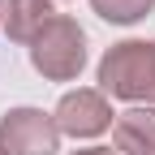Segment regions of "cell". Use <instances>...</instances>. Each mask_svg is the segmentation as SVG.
<instances>
[{
	"label": "cell",
	"instance_id": "obj_1",
	"mask_svg": "<svg viewBox=\"0 0 155 155\" xmlns=\"http://www.w3.org/2000/svg\"><path fill=\"white\" fill-rule=\"evenodd\" d=\"M99 91L134 108H155V39H121L99 61Z\"/></svg>",
	"mask_w": 155,
	"mask_h": 155
},
{
	"label": "cell",
	"instance_id": "obj_2",
	"mask_svg": "<svg viewBox=\"0 0 155 155\" xmlns=\"http://www.w3.org/2000/svg\"><path fill=\"white\" fill-rule=\"evenodd\" d=\"M30 65L43 82H73L86 69V30L69 13H56L52 22L35 35L30 43Z\"/></svg>",
	"mask_w": 155,
	"mask_h": 155
},
{
	"label": "cell",
	"instance_id": "obj_3",
	"mask_svg": "<svg viewBox=\"0 0 155 155\" xmlns=\"http://www.w3.org/2000/svg\"><path fill=\"white\" fill-rule=\"evenodd\" d=\"M52 121L61 129V138H99L112 129L116 112L99 86H78L61 95V104L52 108Z\"/></svg>",
	"mask_w": 155,
	"mask_h": 155
},
{
	"label": "cell",
	"instance_id": "obj_4",
	"mask_svg": "<svg viewBox=\"0 0 155 155\" xmlns=\"http://www.w3.org/2000/svg\"><path fill=\"white\" fill-rule=\"evenodd\" d=\"M0 151L5 155H56L61 129L43 108H9L0 116Z\"/></svg>",
	"mask_w": 155,
	"mask_h": 155
},
{
	"label": "cell",
	"instance_id": "obj_5",
	"mask_svg": "<svg viewBox=\"0 0 155 155\" xmlns=\"http://www.w3.org/2000/svg\"><path fill=\"white\" fill-rule=\"evenodd\" d=\"M116 155H155V108H125L112 121Z\"/></svg>",
	"mask_w": 155,
	"mask_h": 155
},
{
	"label": "cell",
	"instance_id": "obj_6",
	"mask_svg": "<svg viewBox=\"0 0 155 155\" xmlns=\"http://www.w3.org/2000/svg\"><path fill=\"white\" fill-rule=\"evenodd\" d=\"M56 17L52 0H5V17H0V26L13 43H35V35L43 30L48 22Z\"/></svg>",
	"mask_w": 155,
	"mask_h": 155
},
{
	"label": "cell",
	"instance_id": "obj_7",
	"mask_svg": "<svg viewBox=\"0 0 155 155\" xmlns=\"http://www.w3.org/2000/svg\"><path fill=\"white\" fill-rule=\"evenodd\" d=\"M91 9L112 26H134L155 9V0H91Z\"/></svg>",
	"mask_w": 155,
	"mask_h": 155
},
{
	"label": "cell",
	"instance_id": "obj_8",
	"mask_svg": "<svg viewBox=\"0 0 155 155\" xmlns=\"http://www.w3.org/2000/svg\"><path fill=\"white\" fill-rule=\"evenodd\" d=\"M69 155H116L112 147H86V151H69Z\"/></svg>",
	"mask_w": 155,
	"mask_h": 155
},
{
	"label": "cell",
	"instance_id": "obj_9",
	"mask_svg": "<svg viewBox=\"0 0 155 155\" xmlns=\"http://www.w3.org/2000/svg\"><path fill=\"white\" fill-rule=\"evenodd\" d=\"M0 17H5V0H0Z\"/></svg>",
	"mask_w": 155,
	"mask_h": 155
},
{
	"label": "cell",
	"instance_id": "obj_10",
	"mask_svg": "<svg viewBox=\"0 0 155 155\" xmlns=\"http://www.w3.org/2000/svg\"><path fill=\"white\" fill-rule=\"evenodd\" d=\"M0 155H5V151H0Z\"/></svg>",
	"mask_w": 155,
	"mask_h": 155
}]
</instances>
